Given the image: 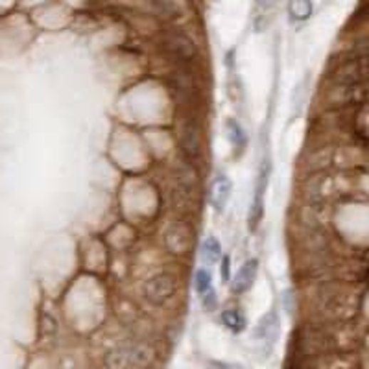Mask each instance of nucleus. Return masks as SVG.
<instances>
[{
	"instance_id": "f257e3e1",
	"label": "nucleus",
	"mask_w": 369,
	"mask_h": 369,
	"mask_svg": "<svg viewBox=\"0 0 369 369\" xmlns=\"http://www.w3.org/2000/svg\"><path fill=\"white\" fill-rule=\"evenodd\" d=\"M153 360L155 349L150 343H124L105 355V369H146Z\"/></svg>"
},
{
	"instance_id": "f03ea898",
	"label": "nucleus",
	"mask_w": 369,
	"mask_h": 369,
	"mask_svg": "<svg viewBox=\"0 0 369 369\" xmlns=\"http://www.w3.org/2000/svg\"><path fill=\"white\" fill-rule=\"evenodd\" d=\"M177 290V279L168 271L153 275L152 279L146 281L145 284V297L146 301L155 306H161L174 297Z\"/></svg>"
},
{
	"instance_id": "7ed1b4c3",
	"label": "nucleus",
	"mask_w": 369,
	"mask_h": 369,
	"mask_svg": "<svg viewBox=\"0 0 369 369\" xmlns=\"http://www.w3.org/2000/svg\"><path fill=\"white\" fill-rule=\"evenodd\" d=\"M162 244L174 255H184L194 246V233L183 222H172L162 231Z\"/></svg>"
},
{
	"instance_id": "20e7f679",
	"label": "nucleus",
	"mask_w": 369,
	"mask_h": 369,
	"mask_svg": "<svg viewBox=\"0 0 369 369\" xmlns=\"http://www.w3.org/2000/svg\"><path fill=\"white\" fill-rule=\"evenodd\" d=\"M268 180H270V161L264 159L261 168H259L255 189H253L251 207H249L248 224L251 231L257 229V225L261 224L262 217H264V194H266V187H268Z\"/></svg>"
},
{
	"instance_id": "39448f33",
	"label": "nucleus",
	"mask_w": 369,
	"mask_h": 369,
	"mask_svg": "<svg viewBox=\"0 0 369 369\" xmlns=\"http://www.w3.org/2000/svg\"><path fill=\"white\" fill-rule=\"evenodd\" d=\"M277 336H279V316H277V311L271 308L264 318H261V321L257 323L255 331H253V340L261 342L262 345L274 347V343L277 342Z\"/></svg>"
},
{
	"instance_id": "423d86ee",
	"label": "nucleus",
	"mask_w": 369,
	"mask_h": 369,
	"mask_svg": "<svg viewBox=\"0 0 369 369\" xmlns=\"http://www.w3.org/2000/svg\"><path fill=\"white\" fill-rule=\"evenodd\" d=\"M231 192H233V183H231L229 176L225 174H218L211 184V192H209V202H211L212 209H217L218 212L224 211L229 203Z\"/></svg>"
},
{
	"instance_id": "0eeeda50",
	"label": "nucleus",
	"mask_w": 369,
	"mask_h": 369,
	"mask_svg": "<svg viewBox=\"0 0 369 369\" xmlns=\"http://www.w3.org/2000/svg\"><path fill=\"white\" fill-rule=\"evenodd\" d=\"M279 0H253V28L255 32H264L275 15Z\"/></svg>"
},
{
	"instance_id": "6e6552de",
	"label": "nucleus",
	"mask_w": 369,
	"mask_h": 369,
	"mask_svg": "<svg viewBox=\"0 0 369 369\" xmlns=\"http://www.w3.org/2000/svg\"><path fill=\"white\" fill-rule=\"evenodd\" d=\"M257 271H259V261L257 259H249L242 264L237 275L233 279V292L234 293H244L248 292L253 286L255 279H257Z\"/></svg>"
},
{
	"instance_id": "1a4fd4ad",
	"label": "nucleus",
	"mask_w": 369,
	"mask_h": 369,
	"mask_svg": "<svg viewBox=\"0 0 369 369\" xmlns=\"http://www.w3.org/2000/svg\"><path fill=\"white\" fill-rule=\"evenodd\" d=\"M153 9L167 19H177L184 14L183 0H148Z\"/></svg>"
},
{
	"instance_id": "9d476101",
	"label": "nucleus",
	"mask_w": 369,
	"mask_h": 369,
	"mask_svg": "<svg viewBox=\"0 0 369 369\" xmlns=\"http://www.w3.org/2000/svg\"><path fill=\"white\" fill-rule=\"evenodd\" d=\"M176 184H177V190H181L183 196H187V198L192 196L194 187H196V174H194V170L189 167V165H183V167L177 168Z\"/></svg>"
},
{
	"instance_id": "9b49d317",
	"label": "nucleus",
	"mask_w": 369,
	"mask_h": 369,
	"mask_svg": "<svg viewBox=\"0 0 369 369\" xmlns=\"http://www.w3.org/2000/svg\"><path fill=\"white\" fill-rule=\"evenodd\" d=\"M168 46H170V50H174V52L183 59H190L194 58V54H196V46H194V43L189 39V37L183 36V33L172 36L170 39H168Z\"/></svg>"
},
{
	"instance_id": "f8f14e48",
	"label": "nucleus",
	"mask_w": 369,
	"mask_h": 369,
	"mask_svg": "<svg viewBox=\"0 0 369 369\" xmlns=\"http://www.w3.org/2000/svg\"><path fill=\"white\" fill-rule=\"evenodd\" d=\"M225 133L229 137V142L233 145L234 150H244V146L248 142V135H246V130L234 118H227V122H225Z\"/></svg>"
},
{
	"instance_id": "ddd939ff",
	"label": "nucleus",
	"mask_w": 369,
	"mask_h": 369,
	"mask_svg": "<svg viewBox=\"0 0 369 369\" xmlns=\"http://www.w3.org/2000/svg\"><path fill=\"white\" fill-rule=\"evenodd\" d=\"M222 323L231 331V333H242L246 329V318L242 316V312L237 311V308H225L222 312Z\"/></svg>"
},
{
	"instance_id": "4468645a",
	"label": "nucleus",
	"mask_w": 369,
	"mask_h": 369,
	"mask_svg": "<svg viewBox=\"0 0 369 369\" xmlns=\"http://www.w3.org/2000/svg\"><path fill=\"white\" fill-rule=\"evenodd\" d=\"M202 259L205 264H217L218 261H222V246L214 237H209L205 239V242L202 244Z\"/></svg>"
},
{
	"instance_id": "2eb2a0df",
	"label": "nucleus",
	"mask_w": 369,
	"mask_h": 369,
	"mask_svg": "<svg viewBox=\"0 0 369 369\" xmlns=\"http://www.w3.org/2000/svg\"><path fill=\"white\" fill-rule=\"evenodd\" d=\"M183 148L187 152V155L190 157H198L199 155V139L198 131L194 130L192 126H187L183 131Z\"/></svg>"
},
{
	"instance_id": "dca6fc26",
	"label": "nucleus",
	"mask_w": 369,
	"mask_h": 369,
	"mask_svg": "<svg viewBox=\"0 0 369 369\" xmlns=\"http://www.w3.org/2000/svg\"><path fill=\"white\" fill-rule=\"evenodd\" d=\"M312 14V2L311 0H292L290 2V15L297 21H305Z\"/></svg>"
},
{
	"instance_id": "f3484780",
	"label": "nucleus",
	"mask_w": 369,
	"mask_h": 369,
	"mask_svg": "<svg viewBox=\"0 0 369 369\" xmlns=\"http://www.w3.org/2000/svg\"><path fill=\"white\" fill-rule=\"evenodd\" d=\"M194 289H196L199 296H203L207 290L212 289V277L205 268H199L196 275H194Z\"/></svg>"
},
{
	"instance_id": "a211bd4d",
	"label": "nucleus",
	"mask_w": 369,
	"mask_h": 369,
	"mask_svg": "<svg viewBox=\"0 0 369 369\" xmlns=\"http://www.w3.org/2000/svg\"><path fill=\"white\" fill-rule=\"evenodd\" d=\"M202 303H203V308L207 312H214L217 311L218 306V297H217V292H214V289L207 290V292L203 293L202 296Z\"/></svg>"
},
{
	"instance_id": "6ab92c4d",
	"label": "nucleus",
	"mask_w": 369,
	"mask_h": 369,
	"mask_svg": "<svg viewBox=\"0 0 369 369\" xmlns=\"http://www.w3.org/2000/svg\"><path fill=\"white\" fill-rule=\"evenodd\" d=\"M207 369H246L240 364H233V362H220V360H212L209 362Z\"/></svg>"
},
{
	"instance_id": "aec40b11",
	"label": "nucleus",
	"mask_w": 369,
	"mask_h": 369,
	"mask_svg": "<svg viewBox=\"0 0 369 369\" xmlns=\"http://www.w3.org/2000/svg\"><path fill=\"white\" fill-rule=\"evenodd\" d=\"M231 279V259L224 257L222 259V281L227 283Z\"/></svg>"
}]
</instances>
